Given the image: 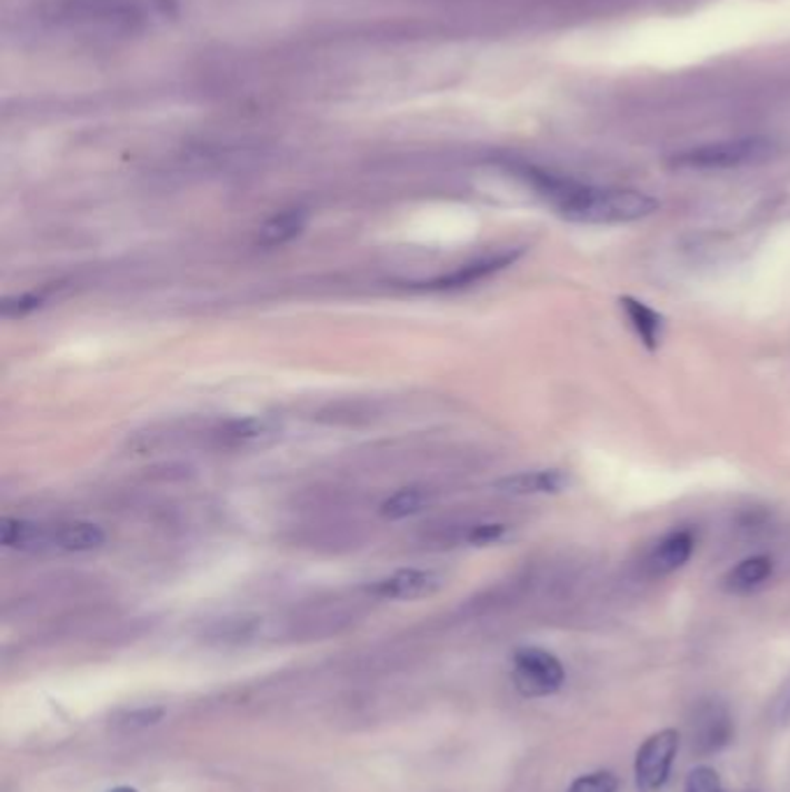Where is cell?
<instances>
[{
	"instance_id": "1",
	"label": "cell",
	"mask_w": 790,
	"mask_h": 792,
	"mask_svg": "<svg viewBox=\"0 0 790 792\" xmlns=\"http://www.w3.org/2000/svg\"><path fill=\"white\" fill-rule=\"evenodd\" d=\"M524 177L566 221L584 225L636 223L659 209V202L631 188H598L561 179L540 170H527Z\"/></svg>"
},
{
	"instance_id": "23",
	"label": "cell",
	"mask_w": 790,
	"mask_h": 792,
	"mask_svg": "<svg viewBox=\"0 0 790 792\" xmlns=\"http://www.w3.org/2000/svg\"><path fill=\"white\" fill-rule=\"evenodd\" d=\"M112 792H138V790H134V788H126V785H123V788H114Z\"/></svg>"
},
{
	"instance_id": "19",
	"label": "cell",
	"mask_w": 790,
	"mask_h": 792,
	"mask_svg": "<svg viewBox=\"0 0 790 792\" xmlns=\"http://www.w3.org/2000/svg\"><path fill=\"white\" fill-rule=\"evenodd\" d=\"M42 302H44V297L42 294H33V292L8 297L3 302V307H0V313H3V318H10V320L26 318L29 313L38 311L42 307Z\"/></svg>"
},
{
	"instance_id": "4",
	"label": "cell",
	"mask_w": 790,
	"mask_h": 792,
	"mask_svg": "<svg viewBox=\"0 0 790 792\" xmlns=\"http://www.w3.org/2000/svg\"><path fill=\"white\" fill-rule=\"evenodd\" d=\"M512 681L524 698L554 695L566 681V670L554 653L522 646L512 655Z\"/></svg>"
},
{
	"instance_id": "11",
	"label": "cell",
	"mask_w": 790,
	"mask_h": 792,
	"mask_svg": "<svg viewBox=\"0 0 790 792\" xmlns=\"http://www.w3.org/2000/svg\"><path fill=\"white\" fill-rule=\"evenodd\" d=\"M104 544V531L91 522H70L51 529V550L93 552Z\"/></svg>"
},
{
	"instance_id": "2",
	"label": "cell",
	"mask_w": 790,
	"mask_h": 792,
	"mask_svg": "<svg viewBox=\"0 0 790 792\" xmlns=\"http://www.w3.org/2000/svg\"><path fill=\"white\" fill-rule=\"evenodd\" d=\"M772 151V144L762 138H744L717 144H702L689 151H682L670 158L674 170H696V172H712V170H732L744 168L751 162L766 160Z\"/></svg>"
},
{
	"instance_id": "13",
	"label": "cell",
	"mask_w": 790,
	"mask_h": 792,
	"mask_svg": "<svg viewBox=\"0 0 790 792\" xmlns=\"http://www.w3.org/2000/svg\"><path fill=\"white\" fill-rule=\"evenodd\" d=\"M307 223H309V213L304 209H288L283 213L269 218V221L258 230L256 243L262 245V249H277V245H283L302 234Z\"/></svg>"
},
{
	"instance_id": "17",
	"label": "cell",
	"mask_w": 790,
	"mask_h": 792,
	"mask_svg": "<svg viewBox=\"0 0 790 792\" xmlns=\"http://www.w3.org/2000/svg\"><path fill=\"white\" fill-rule=\"evenodd\" d=\"M429 503H431V494L427 489H418V487L401 489V491H397V494H392L383 505H380V514L397 522V519H406V517H413V514L422 512Z\"/></svg>"
},
{
	"instance_id": "6",
	"label": "cell",
	"mask_w": 790,
	"mask_h": 792,
	"mask_svg": "<svg viewBox=\"0 0 790 792\" xmlns=\"http://www.w3.org/2000/svg\"><path fill=\"white\" fill-rule=\"evenodd\" d=\"M691 734H693V749L698 753L707 755L721 751L732 740V719L728 714V709L717 700H707L698 704L696 719L691 721Z\"/></svg>"
},
{
	"instance_id": "12",
	"label": "cell",
	"mask_w": 790,
	"mask_h": 792,
	"mask_svg": "<svg viewBox=\"0 0 790 792\" xmlns=\"http://www.w3.org/2000/svg\"><path fill=\"white\" fill-rule=\"evenodd\" d=\"M619 304L626 318H629L633 332L642 341V345L647 350H657L663 339V315L633 297H621Z\"/></svg>"
},
{
	"instance_id": "21",
	"label": "cell",
	"mask_w": 790,
	"mask_h": 792,
	"mask_svg": "<svg viewBox=\"0 0 790 792\" xmlns=\"http://www.w3.org/2000/svg\"><path fill=\"white\" fill-rule=\"evenodd\" d=\"M162 719V709H134V712L126 714L119 725L123 730H142V728H149V725H156L158 721Z\"/></svg>"
},
{
	"instance_id": "5",
	"label": "cell",
	"mask_w": 790,
	"mask_h": 792,
	"mask_svg": "<svg viewBox=\"0 0 790 792\" xmlns=\"http://www.w3.org/2000/svg\"><path fill=\"white\" fill-rule=\"evenodd\" d=\"M679 749V732L666 728L653 732L636 753V785L640 792H659L672 772V762Z\"/></svg>"
},
{
	"instance_id": "8",
	"label": "cell",
	"mask_w": 790,
	"mask_h": 792,
	"mask_svg": "<svg viewBox=\"0 0 790 792\" xmlns=\"http://www.w3.org/2000/svg\"><path fill=\"white\" fill-rule=\"evenodd\" d=\"M693 550H696V538L691 531L687 529L672 531L651 550L647 559V568L651 575H659V578L670 575V572L684 568L689 563Z\"/></svg>"
},
{
	"instance_id": "9",
	"label": "cell",
	"mask_w": 790,
	"mask_h": 792,
	"mask_svg": "<svg viewBox=\"0 0 790 792\" xmlns=\"http://www.w3.org/2000/svg\"><path fill=\"white\" fill-rule=\"evenodd\" d=\"M281 424L271 418H241L218 429V441L226 448H256L274 441Z\"/></svg>"
},
{
	"instance_id": "20",
	"label": "cell",
	"mask_w": 790,
	"mask_h": 792,
	"mask_svg": "<svg viewBox=\"0 0 790 792\" xmlns=\"http://www.w3.org/2000/svg\"><path fill=\"white\" fill-rule=\"evenodd\" d=\"M684 792H723V785L712 768H696L687 779Z\"/></svg>"
},
{
	"instance_id": "18",
	"label": "cell",
	"mask_w": 790,
	"mask_h": 792,
	"mask_svg": "<svg viewBox=\"0 0 790 792\" xmlns=\"http://www.w3.org/2000/svg\"><path fill=\"white\" fill-rule=\"evenodd\" d=\"M619 781L612 772H591L570 783L568 792H617Z\"/></svg>"
},
{
	"instance_id": "16",
	"label": "cell",
	"mask_w": 790,
	"mask_h": 792,
	"mask_svg": "<svg viewBox=\"0 0 790 792\" xmlns=\"http://www.w3.org/2000/svg\"><path fill=\"white\" fill-rule=\"evenodd\" d=\"M517 255L520 253H501V255H494V258H487V260H478L473 264H467L464 269H457L454 274L450 277H443L433 283V288H461V285H471V283H478L487 277H492L497 274V271L510 267Z\"/></svg>"
},
{
	"instance_id": "3",
	"label": "cell",
	"mask_w": 790,
	"mask_h": 792,
	"mask_svg": "<svg viewBox=\"0 0 790 792\" xmlns=\"http://www.w3.org/2000/svg\"><path fill=\"white\" fill-rule=\"evenodd\" d=\"M53 21L68 26H104V29H128L140 21V6L132 0H59L49 14Z\"/></svg>"
},
{
	"instance_id": "22",
	"label": "cell",
	"mask_w": 790,
	"mask_h": 792,
	"mask_svg": "<svg viewBox=\"0 0 790 792\" xmlns=\"http://www.w3.org/2000/svg\"><path fill=\"white\" fill-rule=\"evenodd\" d=\"M506 533H508L506 524H478L471 529L469 540L473 544H492V542H499Z\"/></svg>"
},
{
	"instance_id": "15",
	"label": "cell",
	"mask_w": 790,
	"mask_h": 792,
	"mask_svg": "<svg viewBox=\"0 0 790 792\" xmlns=\"http://www.w3.org/2000/svg\"><path fill=\"white\" fill-rule=\"evenodd\" d=\"M0 542L8 550H47L51 548V529L26 519H3Z\"/></svg>"
},
{
	"instance_id": "14",
	"label": "cell",
	"mask_w": 790,
	"mask_h": 792,
	"mask_svg": "<svg viewBox=\"0 0 790 792\" xmlns=\"http://www.w3.org/2000/svg\"><path fill=\"white\" fill-rule=\"evenodd\" d=\"M774 572V561L766 554L749 557L734 565L723 578V589L730 593H751L753 589L766 584Z\"/></svg>"
},
{
	"instance_id": "7",
	"label": "cell",
	"mask_w": 790,
	"mask_h": 792,
	"mask_svg": "<svg viewBox=\"0 0 790 792\" xmlns=\"http://www.w3.org/2000/svg\"><path fill=\"white\" fill-rule=\"evenodd\" d=\"M441 587H443V578L436 570L408 568V570H397L394 575L386 580H378L376 584L369 587V593L390 600H418L436 593Z\"/></svg>"
},
{
	"instance_id": "10",
	"label": "cell",
	"mask_w": 790,
	"mask_h": 792,
	"mask_svg": "<svg viewBox=\"0 0 790 792\" xmlns=\"http://www.w3.org/2000/svg\"><path fill=\"white\" fill-rule=\"evenodd\" d=\"M570 484V478L559 469L548 471H527L501 478L497 489L512 497H536V494H561Z\"/></svg>"
}]
</instances>
